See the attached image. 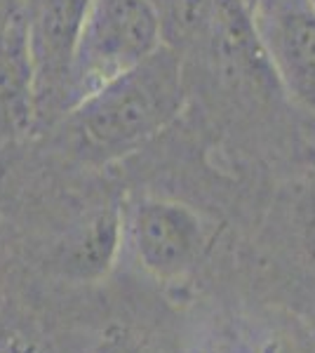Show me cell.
I'll return each instance as SVG.
<instances>
[{
    "instance_id": "8",
    "label": "cell",
    "mask_w": 315,
    "mask_h": 353,
    "mask_svg": "<svg viewBox=\"0 0 315 353\" xmlns=\"http://www.w3.org/2000/svg\"><path fill=\"white\" fill-rule=\"evenodd\" d=\"M90 353H148L146 344L139 339V334L132 332L125 325H108L99 339L94 341Z\"/></svg>"
},
{
    "instance_id": "10",
    "label": "cell",
    "mask_w": 315,
    "mask_h": 353,
    "mask_svg": "<svg viewBox=\"0 0 315 353\" xmlns=\"http://www.w3.org/2000/svg\"><path fill=\"white\" fill-rule=\"evenodd\" d=\"M308 3H311V8L315 10V0H308Z\"/></svg>"
},
{
    "instance_id": "7",
    "label": "cell",
    "mask_w": 315,
    "mask_h": 353,
    "mask_svg": "<svg viewBox=\"0 0 315 353\" xmlns=\"http://www.w3.org/2000/svg\"><path fill=\"white\" fill-rule=\"evenodd\" d=\"M123 243L125 212L116 205H104L71 233L59 252V269L78 283L99 281L111 271Z\"/></svg>"
},
{
    "instance_id": "3",
    "label": "cell",
    "mask_w": 315,
    "mask_h": 353,
    "mask_svg": "<svg viewBox=\"0 0 315 353\" xmlns=\"http://www.w3.org/2000/svg\"><path fill=\"white\" fill-rule=\"evenodd\" d=\"M125 241L148 276L176 281L196 266L205 248V229L188 205L144 198L125 214Z\"/></svg>"
},
{
    "instance_id": "5",
    "label": "cell",
    "mask_w": 315,
    "mask_h": 353,
    "mask_svg": "<svg viewBox=\"0 0 315 353\" xmlns=\"http://www.w3.org/2000/svg\"><path fill=\"white\" fill-rule=\"evenodd\" d=\"M261 48L285 90L315 113V10L308 0H256Z\"/></svg>"
},
{
    "instance_id": "2",
    "label": "cell",
    "mask_w": 315,
    "mask_h": 353,
    "mask_svg": "<svg viewBox=\"0 0 315 353\" xmlns=\"http://www.w3.org/2000/svg\"><path fill=\"white\" fill-rule=\"evenodd\" d=\"M163 38L165 19L156 0H90L73 52L66 111L156 54Z\"/></svg>"
},
{
    "instance_id": "4",
    "label": "cell",
    "mask_w": 315,
    "mask_h": 353,
    "mask_svg": "<svg viewBox=\"0 0 315 353\" xmlns=\"http://www.w3.org/2000/svg\"><path fill=\"white\" fill-rule=\"evenodd\" d=\"M90 0H31L26 41L36 81L38 121L64 116L76 43Z\"/></svg>"
},
{
    "instance_id": "9",
    "label": "cell",
    "mask_w": 315,
    "mask_h": 353,
    "mask_svg": "<svg viewBox=\"0 0 315 353\" xmlns=\"http://www.w3.org/2000/svg\"><path fill=\"white\" fill-rule=\"evenodd\" d=\"M308 250H311V259L315 264V214L311 217V224H308Z\"/></svg>"
},
{
    "instance_id": "6",
    "label": "cell",
    "mask_w": 315,
    "mask_h": 353,
    "mask_svg": "<svg viewBox=\"0 0 315 353\" xmlns=\"http://www.w3.org/2000/svg\"><path fill=\"white\" fill-rule=\"evenodd\" d=\"M38 123L36 81L26 41V14L0 26V144L19 139Z\"/></svg>"
},
{
    "instance_id": "1",
    "label": "cell",
    "mask_w": 315,
    "mask_h": 353,
    "mask_svg": "<svg viewBox=\"0 0 315 353\" xmlns=\"http://www.w3.org/2000/svg\"><path fill=\"white\" fill-rule=\"evenodd\" d=\"M181 57L167 43L64 113L73 151L85 163H111L136 151L184 109Z\"/></svg>"
}]
</instances>
